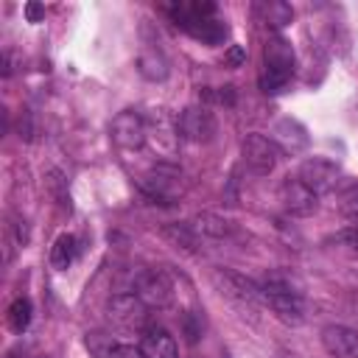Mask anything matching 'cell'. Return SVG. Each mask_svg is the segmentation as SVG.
Masks as SVG:
<instances>
[{"label": "cell", "instance_id": "cell-1", "mask_svg": "<svg viewBox=\"0 0 358 358\" xmlns=\"http://www.w3.org/2000/svg\"><path fill=\"white\" fill-rule=\"evenodd\" d=\"M263 305L271 308V313L285 324H302L305 322V299L302 291H296L285 277L271 274L260 282Z\"/></svg>", "mask_w": 358, "mask_h": 358}, {"label": "cell", "instance_id": "cell-2", "mask_svg": "<svg viewBox=\"0 0 358 358\" xmlns=\"http://www.w3.org/2000/svg\"><path fill=\"white\" fill-rule=\"evenodd\" d=\"M294 76V48L285 36H271L263 48V70H260V90L280 92Z\"/></svg>", "mask_w": 358, "mask_h": 358}, {"label": "cell", "instance_id": "cell-3", "mask_svg": "<svg viewBox=\"0 0 358 358\" xmlns=\"http://www.w3.org/2000/svg\"><path fill=\"white\" fill-rule=\"evenodd\" d=\"M140 190L145 193L148 201L154 204H173L176 196L182 193V176L173 165H157L140 179Z\"/></svg>", "mask_w": 358, "mask_h": 358}, {"label": "cell", "instance_id": "cell-4", "mask_svg": "<svg viewBox=\"0 0 358 358\" xmlns=\"http://www.w3.org/2000/svg\"><path fill=\"white\" fill-rule=\"evenodd\" d=\"M241 159H243L246 171H252L255 176H268L280 159V148L271 143V137L252 131L241 143Z\"/></svg>", "mask_w": 358, "mask_h": 358}, {"label": "cell", "instance_id": "cell-5", "mask_svg": "<svg viewBox=\"0 0 358 358\" xmlns=\"http://www.w3.org/2000/svg\"><path fill=\"white\" fill-rule=\"evenodd\" d=\"M213 280L215 285L221 288V294H227L232 302L255 310L257 305H263V294H260V282L249 280L246 274L241 271H232V268H215L213 271Z\"/></svg>", "mask_w": 358, "mask_h": 358}, {"label": "cell", "instance_id": "cell-6", "mask_svg": "<svg viewBox=\"0 0 358 358\" xmlns=\"http://www.w3.org/2000/svg\"><path fill=\"white\" fill-rule=\"evenodd\" d=\"M296 179L316 196H324V193L336 190V185L341 182V168L327 157H308V159H302Z\"/></svg>", "mask_w": 358, "mask_h": 358}, {"label": "cell", "instance_id": "cell-7", "mask_svg": "<svg viewBox=\"0 0 358 358\" xmlns=\"http://www.w3.org/2000/svg\"><path fill=\"white\" fill-rule=\"evenodd\" d=\"M134 294L145 302L148 310H162L173 302V280L162 268H148V271L137 274Z\"/></svg>", "mask_w": 358, "mask_h": 358}, {"label": "cell", "instance_id": "cell-8", "mask_svg": "<svg viewBox=\"0 0 358 358\" xmlns=\"http://www.w3.org/2000/svg\"><path fill=\"white\" fill-rule=\"evenodd\" d=\"M176 129L187 143H210L215 134V117L207 106H187L176 115Z\"/></svg>", "mask_w": 358, "mask_h": 358}, {"label": "cell", "instance_id": "cell-9", "mask_svg": "<svg viewBox=\"0 0 358 358\" xmlns=\"http://www.w3.org/2000/svg\"><path fill=\"white\" fill-rule=\"evenodd\" d=\"M112 140L120 145V148H129V151H137L148 143V129H145V117L134 109H123L115 115L112 120Z\"/></svg>", "mask_w": 358, "mask_h": 358}, {"label": "cell", "instance_id": "cell-10", "mask_svg": "<svg viewBox=\"0 0 358 358\" xmlns=\"http://www.w3.org/2000/svg\"><path fill=\"white\" fill-rule=\"evenodd\" d=\"M106 316H109V322H115L120 327H143V322L148 316V308L137 294H126L123 291V294H112L109 296Z\"/></svg>", "mask_w": 358, "mask_h": 358}, {"label": "cell", "instance_id": "cell-11", "mask_svg": "<svg viewBox=\"0 0 358 358\" xmlns=\"http://www.w3.org/2000/svg\"><path fill=\"white\" fill-rule=\"evenodd\" d=\"M280 204H282V210H285L288 215L305 218V215L316 213L319 196H316L313 190H308L296 176H285L282 185H280Z\"/></svg>", "mask_w": 358, "mask_h": 358}, {"label": "cell", "instance_id": "cell-12", "mask_svg": "<svg viewBox=\"0 0 358 358\" xmlns=\"http://www.w3.org/2000/svg\"><path fill=\"white\" fill-rule=\"evenodd\" d=\"M271 143L282 151V154H302L305 148H308V143H310V137H308V129L299 123V120H294V117H280L274 126H271Z\"/></svg>", "mask_w": 358, "mask_h": 358}, {"label": "cell", "instance_id": "cell-13", "mask_svg": "<svg viewBox=\"0 0 358 358\" xmlns=\"http://www.w3.org/2000/svg\"><path fill=\"white\" fill-rule=\"evenodd\" d=\"M145 129H148V140H154L157 151L173 154L179 145V129H176V117H171L165 109H157L151 117H145Z\"/></svg>", "mask_w": 358, "mask_h": 358}, {"label": "cell", "instance_id": "cell-14", "mask_svg": "<svg viewBox=\"0 0 358 358\" xmlns=\"http://www.w3.org/2000/svg\"><path fill=\"white\" fill-rule=\"evenodd\" d=\"M322 344L333 358H358V330L347 324H327L322 330Z\"/></svg>", "mask_w": 358, "mask_h": 358}, {"label": "cell", "instance_id": "cell-15", "mask_svg": "<svg viewBox=\"0 0 358 358\" xmlns=\"http://www.w3.org/2000/svg\"><path fill=\"white\" fill-rule=\"evenodd\" d=\"M140 352L143 358H179L176 341L165 327H145L140 336Z\"/></svg>", "mask_w": 358, "mask_h": 358}, {"label": "cell", "instance_id": "cell-16", "mask_svg": "<svg viewBox=\"0 0 358 358\" xmlns=\"http://www.w3.org/2000/svg\"><path fill=\"white\" fill-rule=\"evenodd\" d=\"M137 70L148 81H162L168 76V59L159 50V45H154V42H145L143 45V50L137 56Z\"/></svg>", "mask_w": 358, "mask_h": 358}, {"label": "cell", "instance_id": "cell-17", "mask_svg": "<svg viewBox=\"0 0 358 358\" xmlns=\"http://www.w3.org/2000/svg\"><path fill=\"white\" fill-rule=\"evenodd\" d=\"M185 34H190L193 39H199L204 45H224V39L229 36V25L218 17H207V20H199L196 25H190Z\"/></svg>", "mask_w": 358, "mask_h": 358}, {"label": "cell", "instance_id": "cell-18", "mask_svg": "<svg viewBox=\"0 0 358 358\" xmlns=\"http://www.w3.org/2000/svg\"><path fill=\"white\" fill-rule=\"evenodd\" d=\"M162 235H165L176 249H185V252H196V249H199V241H201V235L196 232V227H193L190 221L165 224V227H162Z\"/></svg>", "mask_w": 358, "mask_h": 358}, {"label": "cell", "instance_id": "cell-19", "mask_svg": "<svg viewBox=\"0 0 358 358\" xmlns=\"http://www.w3.org/2000/svg\"><path fill=\"white\" fill-rule=\"evenodd\" d=\"M257 14H260V20H263L266 25H271L274 31L291 25V20H294V8H291L288 3H282V0L260 3V6H257Z\"/></svg>", "mask_w": 358, "mask_h": 358}, {"label": "cell", "instance_id": "cell-20", "mask_svg": "<svg viewBox=\"0 0 358 358\" xmlns=\"http://www.w3.org/2000/svg\"><path fill=\"white\" fill-rule=\"evenodd\" d=\"M76 255H78V241H76V235L64 232V235H59V238L53 241L50 266L59 268V271H64V268H70V263L76 260Z\"/></svg>", "mask_w": 358, "mask_h": 358}, {"label": "cell", "instance_id": "cell-21", "mask_svg": "<svg viewBox=\"0 0 358 358\" xmlns=\"http://www.w3.org/2000/svg\"><path fill=\"white\" fill-rule=\"evenodd\" d=\"M190 224L204 238H227V235H232V221H227V218H221L215 213H199Z\"/></svg>", "mask_w": 358, "mask_h": 358}, {"label": "cell", "instance_id": "cell-22", "mask_svg": "<svg viewBox=\"0 0 358 358\" xmlns=\"http://www.w3.org/2000/svg\"><path fill=\"white\" fill-rule=\"evenodd\" d=\"M31 316H34V305L28 296H17L11 305H8V313H6V322L14 333H25L28 324H31Z\"/></svg>", "mask_w": 358, "mask_h": 358}, {"label": "cell", "instance_id": "cell-23", "mask_svg": "<svg viewBox=\"0 0 358 358\" xmlns=\"http://www.w3.org/2000/svg\"><path fill=\"white\" fill-rule=\"evenodd\" d=\"M336 201H338L341 218H347V221L355 227V224H358V182H344V185L338 187Z\"/></svg>", "mask_w": 358, "mask_h": 358}, {"label": "cell", "instance_id": "cell-24", "mask_svg": "<svg viewBox=\"0 0 358 358\" xmlns=\"http://www.w3.org/2000/svg\"><path fill=\"white\" fill-rule=\"evenodd\" d=\"M201 101H215V103H224V106H235V87H218V90H204L201 92Z\"/></svg>", "mask_w": 358, "mask_h": 358}, {"label": "cell", "instance_id": "cell-25", "mask_svg": "<svg viewBox=\"0 0 358 358\" xmlns=\"http://www.w3.org/2000/svg\"><path fill=\"white\" fill-rule=\"evenodd\" d=\"M103 358H143V352L140 347H131V344H112Z\"/></svg>", "mask_w": 358, "mask_h": 358}, {"label": "cell", "instance_id": "cell-26", "mask_svg": "<svg viewBox=\"0 0 358 358\" xmlns=\"http://www.w3.org/2000/svg\"><path fill=\"white\" fill-rule=\"evenodd\" d=\"M330 241L344 243V246H350V249H358V224H355V227H350V229H344V232H338V235H333Z\"/></svg>", "mask_w": 358, "mask_h": 358}, {"label": "cell", "instance_id": "cell-27", "mask_svg": "<svg viewBox=\"0 0 358 358\" xmlns=\"http://www.w3.org/2000/svg\"><path fill=\"white\" fill-rule=\"evenodd\" d=\"M243 59H246V53H243V48H241V45H232V48L224 53V62H227L229 67H238V64H243Z\"/></svg>", "mask_w": 358, "mask_h": 358}, {"label": "cell", "instance_id": "cell-28", "mask_svg": "<svg viewBox=\"0 0 358 358\" xmlns=\"http://www.w3.org/2000/svg\"><path fill=\"white\" fill-rule=\"evenodd\" d=\"M25 17H28V22H39V20L45 17V8H42L39 3H28V6H25Z\"/></svg>", "mask_w": 358, "mask_h": 358}]
</instances>
